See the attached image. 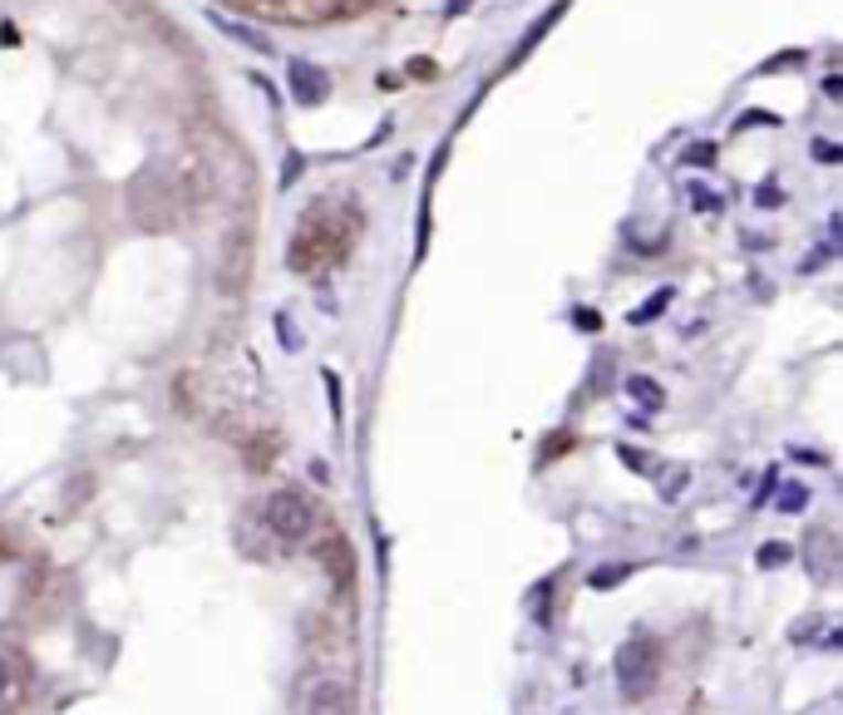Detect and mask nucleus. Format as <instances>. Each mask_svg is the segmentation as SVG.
I'll return each instance as SVG.
<instances>
[{"instance_id": "nucleus-1", "label": "nucleus", "mask_w": 843, "mask_h": 715, "mask_svg": "<svg viewBox=\"0 0 843 715\" xmlns=\"http://www.w3.org/2000/svg\"><path fill=\"white\" fill-rule=\"evenodd\" d=\"M355 237H361V207L355 203H311L287 247V267L307 271V277H316L326 267H341L351 257Z\"/></svg>"}, {"instance_id": "nucleus-2", "label": "nucleus", "mask_w": 843, "mask_h": 715, "mask_svg": "<svg viewBox=\"0 0 843 715\" xmlns=\"http://www.w3.org/2000/svg\"><path fill=\"white\" fill-rule=\"evenodd\" d=\"M178 207H183V193H178L173 173L168 168H143L139 178L129 183V213L134 223L143 227H173L178 223Z\"/></svg>"}, {"instance_id": "nucleus-3", "label": "nucleus", "mask_w": 843, "mask_h": 715, "mask_svg": "<svg viewBox=\"0 0 843 715\" xmlns=\"http://www.w3.org/2000/svg\"><path fill=\"white\" fill-rule=\"evenodd\" d=\"M262 523L271 529L277 543H301V538H311V529H316V509L301 489H277L267 503H262Z\"/></svg>"}, {"instance_id": "nucleus-4", "label": "nucleus", "mask_w": 843, "mask_h": 715, "mask_svg": "<svg viewBox=\"0 0 843 715\" xmlns=\"http://www.w3.org/2000/svg\"><path fill=\"white\" fill-rule=\"evenodd\" d=\"M617 686L627 701H641L651 686H657V647L641 637H631L627 647L617 651Z\"/></svg>"}, {"instance_id": "nucleus-5", "label": "nucleus", "mask_w": 843, "mask_h": 715, "mask_svg": "<svg viewBox=\"0 0 843 715\" xmlns=\"http://www.w3.org/2000/svg\"><path fill=\"white\" fill-rule=\"evenodd\" d=\"M307 715H355V691L345 681H316Z\"/></svg>"}, {"instance_id": "nucleus-6", "label": "nucleus", "mask_w": 843, "mask_h": 715, "mask_svg": "<svg viewBox=\"0 0 843 715\" xmlns=\"http://www.w3.org/2000/svg\"><path fill=\"white\" fill-rule=\"evenodd\" d=\"M321 567L331 573L335 587H351L355 553H351V543H345V533H326V538H321Z\"/></svg>"}, {"instance_id": "nucleus-7", "label": "nucleus", "mask_w": 843, "mask_h": 715, "mask_svg": "<svg viewBox=\"0 0 843 715\" xmlns=\"http://www.w3.org/2000/svg\"><path fill=\"white\" fill-rule=\"evenodd\" d=\"M287 79H291V89H297L301 104H321L326 89H331V75H326V70H316L311 60H291V65H287Z\"/></svg>"}, {"instance_id": "nucleus-8", "label": "nucleus", "mask_w": 843, "mask_h": 715, "mask_svg": "<svg viewBox=\"0 0 843 715\" xmlns=\"http://www.w3.org/2000/svg\"><path fill=\"white\" fill-rule=\"evenodd\" d=\"M247 233H232L227 247H223V287L237 291L242 287V271H247Z\"/></svg>"}, {"instance_id": "nucleus-9", "label": "nucleus", "mask_w": 843, "mask_h": 715, "mask_svg": "<svg viewBox=\"0 0 843 715\" xmlns=\"http://www.w3.org/2000/svg\"><path fill=\"white\" fill-rule=\"evenodd\" d=\"M207 20H213V25L223 30V35H232V40H242V45H252V50H257V55H267V50H271V40L262 35V30H252V25H237V20L217 15V10H207Z\"/></svg>"}, {"instance_id": "nucleus-10", "label": "nucleus", "mask_w": 843, "mask_h": 715, "mask_svg": "<svg viewBox=\"0 0 843 715\" xmlns=\"http://www.w3.org/2000/svg\"><path fill=\"white\" fill-rule=\"evenodd\" d=\"M804 553H809V563H814V573H819V577H829V573H834V538H829L824 529H819V533H809Z\"/></svg>"}, {"instance_id": "nucleus-11", "label": "nucleus", "mask_w": 843, "mask_h": 715, "mask_svg": "<svg viewBox=\"0 0 843 715\" xmlns=\"http://www.w3.org/2000/svg\"><path fill=\"white\" fill-rule=\"evenodd\" d=\"M627 391H631V399H641V405H651V409H657L661 399H666V395H661V385H657V381H647V375H631Z\"/></svg>"}, {"instance_id": "nucleus-12", "label": "nucleus", "mask_w": 843, "mask_h": 715, "mask_svg": "<svg viewBox=\"0 0 843 715\" xmlns=\"http://www.w3.org/2000/svg\"><path fill=\"white\" fill-rule=\"evenodd\" d=\"M809 509V489L804 483H789L785 493H779V513H804Z\"/></svg>"}, {"instance_id": "nucleus-13", "label": "nucleus", "mask_w": 843, "mask_h": 715, "mask_svg": "<svg viewBox=\"0 0 843 715\" xmlns=\"http://www.w3.org/2000/svg\"><path fill=\"white\" fill-rule=\"evenodd\" d=\"M10 706H15V671L0 657V715H10Z\"/></svg>"}, {"instance_id": "nucleus-14", "label": "nucleus", "mask_w": 843, "mask_h": 715, "mask_svg": "<svg viewBox=\"0 0 843 715\" xmlns=\"http://www.w3.org/2000/svg\"><path fill=\"white\" fill-rule=\"evenodd\" d=\"M785 563H789L785 543H765V548H760V567H785Z\"/></svg>"}, {"instance_id": "nucleus-15", "label": "nucleus", "mask_w": 843, "mask_h": 715, "mask_svg": "<svg viewBox=\"0 0 843 715\" xmlns=\"http://www.w3.org/2000/svg\"><path fill=\"white\" fill-rule=\"evenodd\" d=\"M814 159H819V163H839L843 153L834 149V143H824V139H819V143H814Z\"/></svg>"}, {"instance_id": "nucleus-16", "label": "nucleus", "mask_w": 843, "mask_h": 715, "mask_svg": "<svg viewBox=\"0 0 843 715\" xmlns=\"http://www.w3.org/2000/svg\"><path fill=\"white\" fill-rule=\"evenodd\" d=\"M617 577H627V567H602V573H593V587H607V583H617Z\"/></svg>"}, {"instance_id": "nucleus-17", "label": "nucleus", "mask_w": 843, "mask_h": 715, "mask_svg": "<svg viewBox=\"0 0 843 715\" xmlns=\"http://www.w3.org/2000/svg\"><path fill=\"white\" fill-rule=\"evenodd\" d=\"M297 178H301V159H297V153H291V159H287V173H281V183H297Z\"/></svg>"}, {"instance_id": "nucleus-18", "label": "nucleus", "mask_w": 843, "mask_h": 715, "mask_svg": "<svg viewBox=\"0 0 843 715\" xmlns=\"http://www.w3.org/2000/svg\"><path fill=\"white\" fill-rule=\"evenodd\" d=\"M711 159H715L711 143H695V149H691V163H711Z\"/></svg>"}, {"instance_id": "nucleus-19", "label": "nucleus", "mask_w": 843, "mask_h": 715, "mask_svg": "<svg viewBox=\"0 0 843 715\" xmlns=\"http://www.w3.org/2000/svg\"><path fill=\"white\" fill-rule=\"evenodd\" d=\"M277 331H281V341H287V345H301V335H297V331H291V321H287V317H281V321H277Z\"/></svg>"}, {"instance_id": "nucleus-20", "label": "nucleus", "mask_w": 843, "mask_h": 715, "mask_svg": "<svg viewBox=\"0 0 843 715\" xmlns=\"http://www.w3.org/2000/svg\"><path fill=\"white\" fill-rule=\"evenodd\" d=\"M463 6H469V0H449V15H459V10H463Z\"/></svg>"}]
</instances>
